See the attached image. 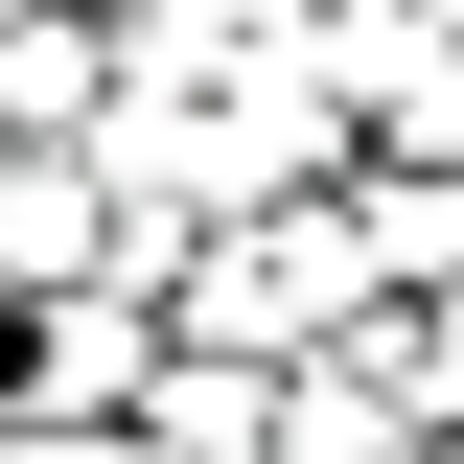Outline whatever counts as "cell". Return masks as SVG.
Wrapping results in <instances>:
<instances>
[{
    "label": "cell",
    "mask_w": 464,
    "mask_h": 464,
    "mask_svg": "<svg viewBox=\"0 0 464 464\" xmlns=\"http://www.w3.org/2000/svg\"><path fill=\"white\" fill-rule=\"evenodd\" d=\"M186 348H256V372H302V348H348L372 302H395V256H372V209L348 186H279V209H232V232H186Z\"/></svg>",
    "instance_id": "6da1fadb"
},
{
    "label": "cell",
    "mask_w": 464,
    "mask_h": 464,
    "mask_svg": "<svg viewBox=\"0 0 464 464\" xmlns=\"http://www.w3.org/2000/svg\"><path fill=\"white\" fill-rule=\"evenodd\" d=\"M163 348H186V302L116 256V279L24 302V348H0V418H140V395H163Z\"/></svg>",
    "instance_id": "7a4b0ae2"
},
{
    "label": "cell",
    "mask_w": 464,
    "mask_h": 464,
    "mask_svg": "<svg viewBox=\"0 0 464 464\" xmlns=\"http://www.w3.org/2000/svg\"><path fill=\"white\" fill-rule=\"evenodd\" d=\"M302 24H325V0H116V47H140V70H279Z\"/></svg>",
    "instance_id": "3957f363"
},
{
    "label": "cell",
    "mask_w": 464,
    "mask_h": 464,
    "mask_svg": "<svg viewBox=\"0 0 464 464\" xmlns=\"http://www.w3.org/2000/svg\"><path fill=\"white\" fill-rule=\"evenodd\" d=\"M0 163H24V116H0Z\"/></svg>",
    "instance_id": "277c9868"
}]
</instances>
